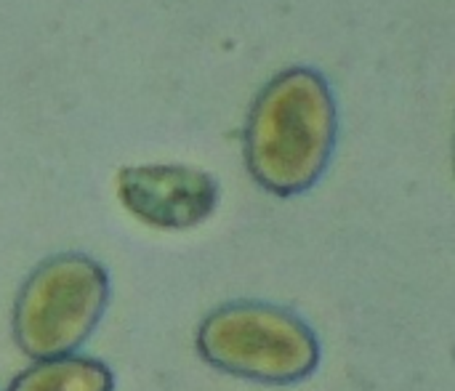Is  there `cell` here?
Listing matches in <instances>:
<instances>
[{
    "label": "cell",
    "instance_id": "cell-1",
    "mask_svg": "<svg viewBox=\"0 0 455 391\" xmlns=\"http://www.w3.org/2000/svg\"><path fill=\"white\" fill-rule=\"evenodd\" d=\"M339 107L331 83L309 67L275 75L253 99L243 152L253 181L275 197L309 192L331 165Z\"/></svg>",
    "mask_w": 455,
    "mask_h": 391
},
{
    "label": "cell",
    "instance_id": "cell-2",
    "mask_svg": "<svg viewBox=\"0 0 455 391\" xmlns=\"http://www.w3.org/2000/svg\"><path fill=\"white\" fill-rule=\"evenodd\" d=\"M200 357L235 379L291 387L307 381L323 347L296 312L267 301H229L208 312L195 333Z\"/></svg>",
    "mask_w": 455,
    "mask_h": 391
},
{
    "label": "cell",
    "instance_id": "cell-3",
    "mask_svg": "<svg viewBox=\"0 0 455 391\" xmlns=\"http://www.w3.org/2000/svg\"><path fill=\"white\" fill-rule=\"evenodd\" d=\"M109 275L85 253H56L21 283L11 328L21 355L51 360L75 355L109 307Z\"/></svg>",
    "mask_w": 455,
    "mask_h": 391
},
{
    "label": "cell",
    "instance_id": "cell-4",
    "mask_svg": "<svg viewBox=\"0 0 455 391\" xmlns=\"http://www.w3.org/2000/svg\"><path fill=\"white\" fill-rule=\"evenodd\" d=\"M219 181L192 165H125L117 173L123 208L152 229L184 232L200 227L219 205Z\"/></svg>",
    "mask_w": 455,
    "mask_h": 391
},
{
    "label": "cell",
    "instance_id": "cell-5",
    "mask_svg": "<svg viewBox=\"0 0 455 391\" xmlns=\"http://www.w3.org/2000/svg\"><path fill=\"white\" fill-rule=\"evenodd\" d=\"M8 391H115V373L101 360L64 355L35 360L11 381Z\"/></svg>",
    "mask_w": 455,
    "mask_h": 391
}]
</instances>
